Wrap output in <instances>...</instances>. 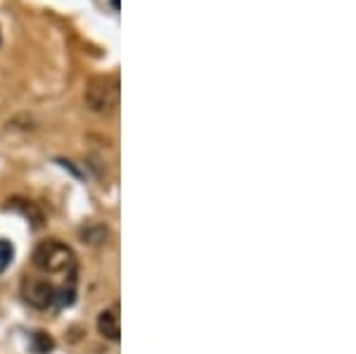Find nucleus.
I'll use <instances>...</instances> for the list:
<instances>
[{"instance_id":"f257e3e1","label":"nucleus","mask_w":356,"mask_h":354,"mask_svg":"<svg viewBox=\"0 0 356 354\" xmlns=\"http://www.w3.org/2000/svg\"><path fill=\"white\" fill-rule=\"evenodd\" d=\"M31 264L36 273L50 278V281L69 285V288H76V276H79V262L74 250L67 243L50 238L36 245L31 257Z\"/></svg>"},{"instance_id":"f03ea898","label":"nucleus","mask_w":356,"mask_h":354,"mask_svg":"<svg viewBox=\"0 0 356 354\" xmlns=\"http://www.w3.org/2000/svg\"><path fill=\"white\" fill-rule=\"evenodd\" d=\"M22 298L29 307L41 312L50 309H62L69 307L76 298V288H69V285H60L50 278L41 276V273H29L22 281Z\"/></svg>"},{"instance_id":"7ed1b4c3","label":"nucleus","mask_w":356,"mask_h":354,"mask_svg":"<svg viewBox=\"0 0 356 354\" xmlns=\"http://www.w3.org/2000/svg\"><path fill=\"white\" fill-rule=\"evenodd\" d=\"M86 105L95 114H110L119 105V79L95 77L86 88Z\"/></svg>"},{"instance_id":"20e7f679","label":"nucleus","mask_w":356,"mask_h":354,"mask_svg":"<svg viewBox=\"0 0 356 354\" xmlns=\"http://www.w3.org/2000/svg\"><path fill=\"white\" fill-rule=\"evenodd\" d=\"M97 333L105 340H119V335H122V319H119L117 307H110V309H102L97 314Z\"/></svg>"},{"instance_id":"39448f33","label":"nucleus","mask_w":356,"mask_h":354,"mask_svg":"<svg viewBox=\"0 0 356 354\" xmlns=\"http://www.w3.org/2000/svg\"><path fill=\"white\" fill-rule=\"evenodd\" d=\"M31 347H33V352H36V354H48L55 347V342H53V338H50L48 333H41V330H38V333L31 335Z\"/></svg>"},{"instance_id":"423d86ee","label":"nucleus","mask_w":356,"mask_h":354,"mask_svg":"<svg viewBox=\"0 0 356 354\" xmlns=\"http://www.w3.org/2000/svg\"><path fill=\"white\" fill-rule=\"evenodd\" d=\"M13 259H15V245L10 241H5V238H0V273L8 271Z\"/></svg>"},{"instance_id":"0eeeda50","label":"nucleus","mask_w":356,"mask_h":354,"mask_svg":"<svg viewBox=\"0 0 356 354\" xmlns=\"http://www.w3.org/2000/svg\"><path fill=\"white\" fill-rule=\"evenodd\" d=\"M110 5H112L114 13H119V0H110Z\"/></svg>"},{"instance_id":"6e6552de","label":"nucleus","mask_w":356,"mask_h":354,"mask_svg":"<svg viewBox=\"0 0 356 354\" xmlns=\"http://www.w3.org/2000/svg\"><path fill=\"white\" fill-rule=\"evenodd\" d=\"M0 45H3V36H0Z\"/></svg>"}]
</instances>
